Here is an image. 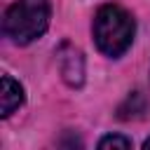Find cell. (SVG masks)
<instances>
[{
    "instance_id": "cell-1",
    "label": "cell",
    "mask_w": 150,
    "mask_h": 150,
    "mask_svg": "<svg viewBox=\"0 0 150 150\" xmlns=\"http://www.w3.org/2000/svg\"><path fill=\"white\" fill-rule=\"evenodd\" d=\"M91 33H94L96 47L105 56L117 59L131 47L134 33H136V23H134V16L124 7L103 5V7H98V12L94 16Z\"/></svg>"
},
{
    "instance_id": "cell-2",
    "label": "cell",
    "mask_w": 150,
    "mask_h": 150,
    "mask_svg": "<svg viewBox=\"0 0 150 150\" xmlns=\"http://www.w3.org/2000/svg\"><path fill=\"white\" fill-rule=\"evenodd\" d=\"M49 0H16L14 5L7 7L2 28L7 38L16 45H28L38 40L47 26H49Z\"/></svg>"
},
{
    "instance_id": "cell-3",
    "label": "cell",
    "mask_w": 150,
    "mask_h": 150,
    "mask_svg": "<svg viewBox=\"0 0 150 150\" xmlns=\"http://www.w3.org/2000/svg\"><path fill=\"white\" fill-rule=\"evenodd\" d=\"M59 70L68 87H82L84 84V56L73 45H61L59 49Z\"/></svg>"
},
{
    "instance_id": "cell-4",
    "label": "cell",
    "mask_w": 150,
    "mask_h": 150,
    "mask_svg": "<svg viewBox=\"0 0 150 150\" xmlns=\"http://www.w3.org/2000/svg\"><path fill=\"white\" fill-rule=\"evenodd\" d=\"M26 94H23V87L9 77V75H2L0 80V115L2 117H9L21 103H23Z\"/></svg>"
},
{
    "instance_id": "cell-5",
    "label": "cell",
    "mask_w": 150,
    "mask_h": 150,
    "mask_svg": "<svg viewBox=\"0 0 150 150\" xmlns=\"http://www.w3.org/2000/svg\"><path fill=\"white\" fill-rule=\"evenodd\" d=\"M143 112H145V98H143L141 91H134V94H129V98L120 105L117 117H120V120H136V117H141Z\"/></svg>"
},
{
    "instance_id": "cell-6",
    "label": "cell",
    "mask_w": 150,
    "mask_h": 150,
    "mask_svg": "<svg viewBox=\"0 0 150 150\" xmlns=\"http://www.w3.org/2000/svg\"><path fill=\"white\" fill-rule=\"evenodd\" d=\"M98 148L101 150H110V148L112 150H127V148H131V138H127L122 134H108L98 141Z\"/></svg>"
},
{
    "instance_id": "cell-7",
    "label": "cell",
    "mask_w": 150,
    "mask_h": 150,
    "mask_svg": "<svg viewBox=\"0 0 150 150\" xmlns=\"http://www.w3.org/2000/svg\"><path fill=\"white\" fill-rule=\"evenodd\" d=\"M143 148H145V150H150V136L145 138V143H143Z\"/></svg>"
}]
</instances>
